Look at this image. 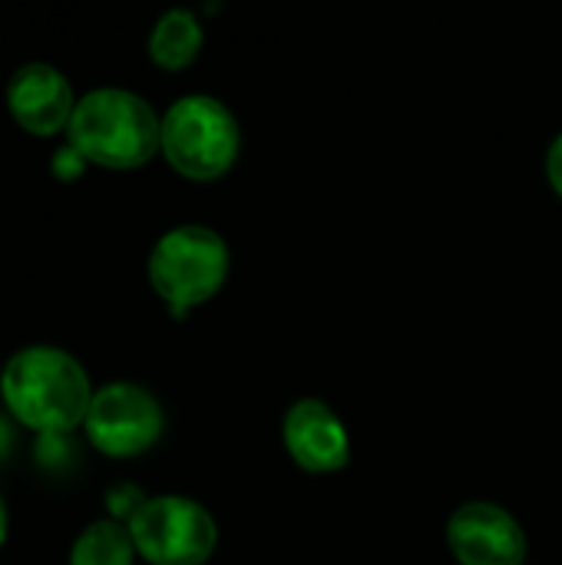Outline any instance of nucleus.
<instances>
[{"label":"nucleus","mask_w":562,"mask_h":565,"mask_svg":"<svg viewBox=\"0 0 562 565\" xmlns=\"http://www.w3.org/2000/svg\"><path fill=\"white\" fill-rule=\"evenodd\" d=\"M3 536H7V510H3V500H0V546H3Z\"/></svg>","instance_id":"nucleus-15"},{"label":"nucleus","mask_w":562,"mask_h":565,"mask_svg":"<svg viewBox=\"0 0 562 565\" xmlns=\"http://www.w3.org/2000/svg\"><path fill=\"white\" fill-rule=\"evenodd\" d=\"M136 553L152 565H202L219 543L205 507L185 497H152L129 520Z\"/></svg>","instance_id":"nucleus-5"},{"label":"nucleus","mask_w":562,"mask_h":565,"mask_svg":"<svg viewBox=\"0 0 562 565\" xmlns=\"http://www.w3.org/2000/svg\"><path fill=\"white\" fill-rule=\"evenodd\" d=\"M547 172H550V182L553 189L562 195V132L553 139L550 146V156H547Z\"/></svg>","instance_id":"nucleus-13"},{"label":"nucleus","mask_w":562,"mask_h":565,"mask_svg":"<svg viewBox=\"0 0 562 565\" xmlns=\"http://www.w3.org/2000/svg\"><path fill=\"white\" fill-rule=\"evenodd\" d=\"M285 450L308 473H335L351 460V437L341 417L318 397H305L285 414Z\"/></svg>","instance_id":"nucleus-8"},{"label":"nucleus","mask_w":562,"mask_h":565,"mask_svg":"<svg viewBox=\"0 0 562 565\" xmlns=\"http://www.w3.org/2000/svg\"><path fill=\"white\" fill-rule=\"evenodd\" d=\"M86 437L106 457L126 460L146 454L162 434V407L139 384H106L93 394L86 411Z\"/></svg>","instance_id":"nucleus-6"},{"label":"nucleus","mask_w":562,"mask_h":565,"mask_svg":"<svg viewBox=\"0 0 562 565\" xmlns=\"http://www.w3.org/2000/svg\"><path fill=\"white\" fill-rule=\"evenodd\" d=\"M447 543L460 565H523L527 533L497 503H464L447 523Z\"/></svg>","instance_id":"nucleus-7"},{"label":"nucleus","mask_w":562,"mask_h":565,"mask_svg":"<svg viewBox=\"0 0 562 565\" xmlns=\"http://www.w3.org/2000/svg\"><path fill=\"white\" fill-rule=\"evenodd\" d=\"M0 394L10 414L30 430H40L43 437H63L66 430L83 424L93 401L79 361L66 351L43 344L17 351L7 361L0 374Z\"/></svg>","instance_id":"nucleus-1"},{"label":"nucleus","mask_w":562,"mask_h":565,"mask_svg":"<svg viewBox=\"0 0 562 565\" xmlns=\"http://www.w3.org/2000/svg\"><path fill=\"white\" fill-rule=\"evenodd\" d=\"M242 146L235 116L215 96H182L162 116V152L189 179H219L232 169Z\"/></svg>","instance_id":"nucleus-3"},{"label":"nucleus","mask_w":562,"mask_h":565,"mask_svg":"<svg viewBox=\"0 0 562 565\" xmlns=\"http://www.w3.org/2000/svg\"><path fill=\"white\" fill-rule=\"evenodd\" d=\"M7 444H10V430H7V424L0 417V450H7Z\"/></svg>","instance_id":"nucleus-14"},{"label":"nucleus","mask_w":562,"mask_h":565,"mask_svg":"<svg viewBox=\"0 0 562 565\" xmlns=\"http://www.w3.org/2000/svg\"><path fill=\"white\" fill-rule=\"evenodd\" d=\"M70 146L86 162L139 169L162 146V119L129 89H93L73 109Z\"/></svg>","instance_id":"nucleus-2"},{"label":"nucleus","mask_w":562,"mask_h":565,"mask_svg":"<svg viewBox=\"0 0 562 565\" xmlns=\"http://www.w3.org/2000/svg\"><path fill=\"white\" fill-rule=\"evenodd\" d=\"M202 50V26L195 13L189 10H169L159 17L149 36V56L162 70H182L189 66Z\"/></svg>","instance_id":"nucleus-10"},{"label":"nucleus","mask_w":562,"mask_h":565,"mask_svg":"<svg viewBox=\"0 0 562 565\" xmlns=\"http://www.w3.org/2000/svg\"><path fill=\"white\" fill-rule=\"evenodd\" d=\"M83 169H86V159L66 142V146H60L56 152H53V175L60 179V182H73V179H79L83 175Z\"/></svg>","instance_id":"nucleus-12"},{"label":"nucleus","mask_w":562,"mask_h":565,"mask_svg":"<svg viewBox=\"0 0 562 565\" xmlns=\"http://www.w3.org/2000/svg\"><path fill=\"white\" fill-rule=\"evenodd\" d=\"M229 278V248L219 232L205 225H182L166 232L149 255V281L172 318H185L192 305L209 301Z\"/></svg>","instance_id":"nucleus-4"},{"label":"nucleus","mask_w":562,"mask_h":565,"mask_svg":"<svg viewBox=\"0 0 562 565\" xmlns=\"http://www.w3.org/2000/svg\"><path fill=\"white\" fill-rule=\"evenodd\" d=\"M136 546L129 530H123L113 520L86 526L70 553V565H132Z\"/></svg>","instance_id":"nucleus-11"},{"label":"nucleus","mask_w":562,"mask_h":565,"mask_svg":"<svg viewBox=\"0 0 562 565\" xmlns=\"http://www.w3.org/2000/svg\"><path fill=\"white\" fill-rule=\"evenodd\" d=\"M10 116L33 136H53L73 119L70 79L50 63H26L7 83Z\"/></svg>","instance_id":"nucleus-9"}]
</instances>
